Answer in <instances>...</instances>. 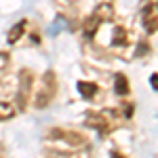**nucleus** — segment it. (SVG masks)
Masks as SVG:
<instances>
[{"instance_id": "3", "label": "nucleus", "mask_w": 158, "mask_h": 158, "mask_svg": "<svg viewBox=\"0 0 158 158\" xmlns=\"http://www.w3.org/2000/svg\"><path fill=\"white\" fill-rule=\"evenodd\" d=\"M32 82H34V76L30 70H21V80H19V110H25L27 106V97H30V91H32Z\"/></svg>"}, {"instance_id": "10", "label": "nucleus", "mask_w": 158, "mask_h": 158, "mask_svg": "<svg viewBox=\"0 0 158 158\" xmlns=\"http://www.w3.org/2000/svg\"><path fill=\"white\" fill-rule=\"evenodd\" d=\"M15 116V108H13L11 103H0V120H9V118H13Z\"/></svg>"}, {"instance_id": "8", "label": "nucleus", "mask_w": 158, "mask_h": 158, "mask_svg": "<svg viewBox=\"0 0 158 158\" xmlns=\"http://www.w3.org/2000/svg\"><path fill=\"white\" fill-rule=\"evenodd\" d=\"M25 25H27V21H25V19H21L17 25H13L11 30H9V36H6L9 44H15V42L21 38V34H23V30H25Z\"/></svg>"}, {"instance_id": "11", "label": "nucleus", "mask_w": 158, "mask_h": 158, "mask_svg": "<svg viewBox=\"0 0 158 158\" xmlns=\"http://www.w3.org/2000/svg\"><path fill=\"white\" fill-rule=\"evenodd\" d=\"M133 112H135V108L131 106V103H127V106H124V116H127V118H131V116H133Z\"/></svg>"}, {"instance_id": "2", "label": "nucleus", "mask_w": 158, "mask_h": 158, "mask_svg": "<svg viewBox=\"0 0 158 158\" xmlns=\"http://www.w3.org/2000/svg\"><path fill=\"white\" fill-rule=\"evenodd\" d=\"M108 114H110V110H103V112H89L85 124L89 129H97L101 133H110V131H112V122L108 120Z\"/></svg>"}, {"instance_id": "14", "label": "nucleus", "mask_w": 158, "mask_h": 158, "mask_svg": "<svg viewBox=\"0 0 158 158\" xmlns=\"http://www.w3.org/2000/svg\"><path fill=\"white\" fill-rule=\"evenodd\" d=\"M148 51V47H143V42H141V47H139V49H137V55H143V53H146Z\"/></svg>"}, {"instance_id": "9", "label": "nucleus", "mask_w": 158, "mask_h": 158, "mask_svg": "<svg viewBox=\"0 0 158 158\" xmlns=\"http://www.w3.org/2000/svg\"><path fill=\"white\" fill-rule=\"evenodd\" d=\"M112 42H114L116 47H127V32H124V27H122V25H116V27H114Z\"/></svg>"}, {"instance_id": "12", "label": "nucleus", "mask_w": 158, "mask_h": 158, "mask_svg": "<svg viewBox=\"0 0 158 158\" xmlns=\"http://www.w3.org/2000/svg\"><path fill=\"white\" fill-rule=\"evenodd\" d=\"M6 59H9V55H6V53H0V70L6 68Z\"/></svg>"}, {"instance_id": "1", "label": "nucleus", "mask_w": 158, "mask_h": 158, "mask_svg": "<svg viewBox=\"0 0 158 158\" xmlns=\"http://www.w3.org/2000/svg\"><path fill=\"white\" fill-rule=\"evenodd\" d=\"M112 15H114V13H112V6H110V4H101V6H97V9L93 11V15L82 23V34H85L86 38H93L95 32H97V27L103 23V21H110Z\"/></svg>"}, {"instance_id": "13", "label": "nucleus", "mask_w": 158, "mask_h": 158, "mask_svg": "<svg viewBox=\"0 0 158 158\" xmlns=\"http://www.w3.org/2000/svg\"><path fill=\"white\" fill-rule=\"evenodd\" d=\"M150 82H152V89L156 91V89H158V86H156V74H152V78H150Z\"/></svg>"}, {"instance_id": "4", "label": "nucleus", "mask_w": 158, "mask_h": 158, "mask_svg": "<svg viewBox=\"0 0 158 158\" xmlns=\"http://www.w3.org/2000/svg\"><path fill=\"white\" fill-rule=\"evenodd\" d=\"M55 80V74L53 72H47L44 74V89L38 93V97H36V106L38 108H47L51 103V99H53V95H55V86H51L49 89V85Z\"/></svg>"}, {"instance_id": "6", "label": "nucleus", "mask_w": 158, "mask_h": 158, "mask_svg": "<svg viewBox=\"0 0 158 158\" xmlns=\"http://www.w3.org/2000/svg\"><path fill=\"white\" fill-rule=\"evenodd\" d=\"M114 91L120 97H127L129 95V80H127L124 74H116V78H114Z\"/></svg>"}, {"instance_id": "7", "label": "nucleus", "mask_w": 158, "mask_h": 158, "mask_svg": "<svg viewBox=\"0 0 158 158\" xmlns=\"http://www.w3.org/2000/svg\"><path fill=\"white\" fill-rule=\"evenodd\" d=\"M78 91L85 99H93L97 95V85L95 82H86V80H80L78 82Z\"/></svg>"}, {"instance_id": "5", "label": "nucleus", "mask_w": 158, "mask_h": 158, "mask_svg": "<svg viewBox=\"0 0 158 158\" xmlns=\"http://www.w3.org/2000/svg\"><path fill=\"white\" fill-rule=\"evenodd\" d=\"M143 25H146V32L150 34L156 32V2H150L143 9Z\"/></svg>"}]
</instances>
